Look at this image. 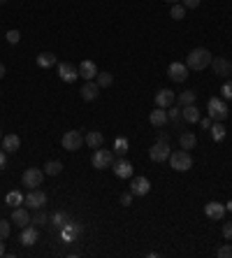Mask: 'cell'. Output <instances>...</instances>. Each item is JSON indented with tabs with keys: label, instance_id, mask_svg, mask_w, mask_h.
<instances>
[{
	"label": "cell",
	"instance_id": "cell-1",
	"mask_svg": "<svg viewBox=\"0 0 232 258\" xmlns=\"http://www.w3.org/2000/svg\"><path fill=\"white\" fill-rule=\"evenodd\" d=\"M211 58L214 56L209 54V49H204V47H195V49H190L188 58H186V65H188V70H204V68H209L211 65Z\"/></svg>",
	"mask_w": 232,
	"mask_h": 258
},
{
	"label": "cell",
	"instance_id": "cell-2",
	"mask_svg": "<svg viewBox=\"0 0 232 258\" xmlns=\"http://www.w3.org/2000/svg\"><path fill=\"white\" fill-rule=\"evenodd\" d=\"M167 161H169V165H172V170H177V172H186L193 168V156H190V151H186V149L172 151Z\"/></svg>",
	"mask_w": 232,
	"mask_h": 258
},
{
	"label": "cell",
	"instance_id": "cell-3",
	"mask_svg": "<svg viewBox=\"0 0 232 258\" xmlns=\"http://www.w3.org/2000/svg\"><path fill=\"white\" fill-rule=\"evenodd\" d=\"M207 112H209L211 121H225L228 119V105L221 98H209L207 100Z\"/></svg>",
	"mask_w": 232,
	"mask_h": 258
},
{
	"label": "cell",
	"instance_id": "cell-4",
	"mask_svg": "<svg viewBox=\"0 0 232 258\" xmlns=\"http://www.w3.org/2000/svg\"><path fill=\"white\" fill-rule=\"evenodd\" d=\"M112 163H114V151L109 149H95L93 156H91V165H93L95 170H105V168H112Z\"/></svg>",
	"mask_w": 232,
	"mask_h": 258
},
{
	"label": "cell",
	"instance_id": "cell-5",
	"mask_svg": "<svg viewBox=\"0 0 232 258\" xmlns=\"http://www.w3.org/2000/svg\"><path fill=\"white\" fill-rule=\"evenodd\" d=\"M61 144H63L65 151H77L84 144V138H82L79 130H67V133H63V138H61Z\"/></svg>",
	"mask_w": 232,
	"mask_h": 258
},
{
	"label": "cell",
	"instance_id": "cell-6",
	"mask_svg": "<svg viewBox=\"0 0 232 258\" xmlns=\"http://www.w3.org/2000/svg\"><path fill=\"white\" fill-rule=\"evenodd\" d=\"M169 154H172V147H169L167 142H160V140L149 149V156H151L153 163H165L169 158Z\"/></svg>",
	"mask_w": 232,
	"mask_h": 258
},
{
	"label": "cell",
	"instance_id": "cell-7",
	"mask_svg": "<svg viewBox=\"0 0 232 258\" xmlns=\"http://www.w3.org/2000/svg\"><path fill=\"white\" fill-rule=\"evenodd\" d=\"M42 179H44V170H40V168H28V170L23 172V177H21L23 186H28V189H37V186H42Z\"/></svg>",
	"mask_w": 232,
	"mask_h": 258
},
{
	"label": "cell",
	"instance_id": "cell-8",
	"mask_svg": "<svg viewBox=\"0 0 232 258\" xmlns=\"http://www.w3.org/2000/svg\"><path fill=\"white\" fill-rule=\"evenodd\" d=\"M23 205L31 207V209H44V205H47V193H44V191H37V189H31V193L26 195Z\"/></svg>",
	"mask_w": 232,
	"mask_h": 258
},
{
	"label": "cell",
	"instance_id": "cell-9",
	"mask_svg": "<svg viewBox=\"0 0 232 258\" xmlns=\"http://www.w3.org/2000/svg\"><path fill=\"white\" fill-rule=\"evenodd\" d=\"M58 77L63 79L65 84H74L77 79H79V70H77V65L72 63H58Z\"/></svg>",
	"mask_w": 232,
	"mask_h": 258
},
{
	"label": "cell",
	"instance_id": "cell-10",
	"mask_svg": "<svg viewBox=\"0 0 232 258\" xmlns=\"http://www.w3.org/2000/svg\"><path fill=\"white\" fill-rule=\"evenodd\" d=\"M225 212H228V207L223 203H216V200H211V203L204 205V214L209 216L211 221H223V219H225Z\"/></svg>",
	"mask_w": 232,
	"mask_h": 258
},
{
	"label": "cell",
	"instance_id": "cell-11",
	"mask_svg": "<svg viewBox=\"0 0 232 258\" xmlns=\"http://www.w3.org/2000/svg\"><path fill=\"white\" fill-rule=\"evenodd\" d=\"M40 240V230H37V226L35 224H28V226H23L21 228V235H19V242H21L23 247H33L35 242Z\"/></svg>",
	"mask_w": 232,
	"mask_h": 258
},
{
	"label": "cell",
	"instance_id": "cell-12",
	"mask_svg": "<svg viewBox=\"0 0 232 258\" xmlns=\"http://www.w3.org/2000/svg\"><path fill=\"white\" fill-rule=\"evenodd\" d=\"M167 77L172 82H186L188 79V65L186 63H169L167 68Z\"/></svg>",
	"mask_w": 232,
	"mask_h": 258
},
{
	"label": "cell",
	"instance_id": "cell-13",
	"mask_svg": "<svg viewBox=\"0 0 232 258\" xmlns=\"http://www.w3.org/2000/svg\"><path fill=\"white\" fill-rule=\"evenodd\" d=\"M112 170H114V174L118 179H130V177H133V163L126 161V158L121 156L116 163H112Z\"/></svg>",
	"mask_w": 232,
	"mask_h": 258
},
{
	"label": "cell",
	"instance_id": "cell-14",
	"mask_svg": "<svg viewBox=\"0 0 232 258\" xmlns=\"http://www.w3.org/2000/svg\"><path fill=\"white\" fill-rule=\"evenodd\" d=\"M151 191V182H149L147 177H135L133 182H130V193L142 198V195H147Z\"/></svg>",
	"mask_w": 232,
	"mask_h": 258
},
{
	"label": "cell",
	"instance_id": "cell-15",
	"mask_svg": "<svg viewBox=\"0 0 232 258\" xmlns=\"http://www.w3.org/2000/svg\"><path fill=\"white\" fill-rule=\"evenodd\" d=\"M174 100H177V96H174V91H172V88H160L158 93H156V107L167 109V107L174 105Z\"/></svg>",
	"mask_w": 232,
	"mask_h": 258
},
{
	"label": "cell",
	"instance_id": "cell-16",
	"mask_svg": "<svg viewBox=\"0 0 232 258\" xmlns=\"http://www.w3.org/2000/svg\"><path fill=\"white\" fill-rule=\"evenodd\" d=\"M77 70H79V77H82V79H86V82H93L95 77H98V65H95L93 61H88V58H86V61H82Z\"/></svg>",
	"mask_w": 232,
	"mask_h": 258
},
{
	"label": "cell",
	"instance_id": "cell-17",
	"mask_svg": "<svg viewBox=\"0 0 232 258\" xmlns=\"http://www.w3.org/2000/svg\"><path fill=\"white\" fill-rule=\"evenodd\" d=\"M211 68H214V72H216L218 77H228L232 72V63L228 61V58H223V56L211 58Z\"/></svg>",
	"mask_w": 232,
	"mask_h": 258
},
{
	"label": "cell",
	"instance_id": "cell-18",
	"mask_svg": "<svg viewBox=\"0 0 232 258\" xmlns=\"http://www.w3.org/2000/svg\"><path fill=\"white\" fill-rule=\"evenodd\" d=\"M149 121H151V126H156V128H163V126H167V123H169L167 109L156 107L153 112H151V114H149Z\"/></svg>",
	"mask_w": 232,
	"mask_h": 258
},
{
	"label": "cell",
	"instance_id": "cell-19",
	"mask_svg": "<svg viewBox=\"0 0 232 258\" xmlns=\"http://www.w3.org/2000/svg\"><path fill=\"white\" fill-rule=\"evenodd\" d=\"M0 144H2V149L7 151V154H14V151H19V147H21V138L10 133V135L0 138Z\"/></svg>",
	"mask_w": 232,
	"mask_h": 258
},
{
	"label": "cell",
	"instance_id": "cell-20",
	"mask_svg": "<svg viewBox=\"0 0 232 258\" xmlns=\"http://www.w3.org/2000/svg\"><path fill=\"white\" fill-rule=\"evenodd\" d=\"M79 93H82V98H84L86 103H93L95 98L100 96V86H98V82H86Z\"/></svg>",
	"mask_w": 232,
	"mask_h": 258
},
{
	"label": "cell",
	"instance_id": "cell-21",
	"mask_svg": "<svg viewBox=\"0 0 232 258\" xmlns=\"http://www.w3.org/2000/svg\"><path fill=\"white\" fill-rule=\"evenodd\" d=\"M12 224H17L19 228L28 226V224H31V214H28V209H26V207H14V212H12Z\"/></svg>",
	"mask_w": 232,
	"mask_h": 258
},
{
	"label": "cell",
	"instance_id": "cell-22",
	"mask_svg": "<svg viewBox=\"0 0 232 258\" xmlns=\"http://www.w3.org/2000/svg\"><path fill=\"white\" fill-rule=\"evenodd\" d=\"M35 63H37V68L47 70V68H53V65H58V61H56V54H51V52H42V54H37Z\"/></svg>",
	"mask_w": 232,
	"mask_h": 258
},
{
	"label": "cell",
	"instance_id": "cell-23",
	"mask_svg": "<svg viewBox=\"0 0 232 258\" xmlns=\"http://www.w3.org/2000/svg\"><path fill=\"white\" fill-rule=\"evenodd\" d=\"M181 119L183 121H188V123H198L200 121V109L195 107V105H186V107H181Z\"/></svg>",
	"mask_w": 232,
	"mask_h": 258
},
{
	"label": "cell",
	"instance_id": "cell-24",
	"mask_svg": "<svg viewBox=\"0 0 232 258\" xmlns=\"http://www.w3.org/2000/svg\"><path fill=\"white\" fill-rule=\"evenodd\" d=\"M102 142H105V135H102V133H98V130H91V133L84 138V144H88L91 149H100V147H102Z\"/></svg>",
	"mask_w": 232,
	"mask_h": 258
},
{
	"label": "cell",
	"instance_id": "cell-25",
	"mask_svg": "<svg viewBox=\"0 0 232 258\" xmlns=\"http://www.w3.org/2000/svg\"><path fill=\"white\" fill-rule=\"evenodd\" d=\"M179 144L181 149H195L198 147V138H195V133H190V130H186V133H181L179 135Z\"/></svg>",
	"mask_w": 232,
	"mask_h": 258
},
{
	"label": "cell",
	"instance_id": "cell-26",
	"mask_svg": "<svg viewBox=\"0 0 232 258\" xmlns=\"http://www.w3.org/2000/svg\"><path fill=\"white\" fill-rule=\"evenodd\" d=\"M209 133H211V140H214V142H223V140H225V126H223V121H214V123H211V128H209Z\"/></svg>",
	"mask_w": 232,
	"mask_h": 258
},
{
	"label": "cell",
	"instance_id": "cell-27",
	"mask_svg": "<svg viewBox=\"0 0 232 258\" xmlns=\"http://www.w3.org/2000/svg\"><path fill=\"white\" fill-rule=\"evenodd\" d=\"M23 193L21 191H10V193L5 195V205H10V207H21L23 205Z\"/></svg>",
	"mask_w": 232,
	"mask_h": 258
},
{
	"label": "cell",
	"instance_id": "cell-28",
	"mask_svg": "<svg viewBox=\"0 0 232 258\" xmlns=\"http://www.w3.org/2000/svg\"><path fill=\"white\" fill-rule=\"evenodd\" d=\"M177 100H179L181 107H186V105H195L198 93H195V91H183V93H179V96H177Z\"/></svg>",
	"mask_w": 232,
	"mask_h": 258
},
{
	"label": "cell",
	"instance_id": "cell-29",
	"mask_svg": "<svg viewBox=\"0 0 232 258\" xmlns=\"http://www.w3.org/2000/svg\"><path fill=\"white\" fill-rule=\"evenodd\" d=\"M61 172H63V163H61V161L44 163V174H49V177H56V174H61Z\"/></svg>",
	"mask_w": 232,
	"mask_h": 258
},
{
	"label": "cell",
	"instance_id": "cell-30",
	"mask_svg": "<svg viewBox=\"0 0 232 258\" xmlns=\"http://www.w3.org/2000/svg\"><path fill=\"white\" fill-rule=\"evenodd\" d=\"M128 149H130V142L126 138H116L114 140V154L116 156H126Z\"/></svg>",
	"mask_w": 232,
	"mask_h": 258
},
{
	"label": "cell",
	"instance_id": "cell-31",
	"mask_svg": "<svg viewBox=\"0 0 232 258\" xmlns=\"http://www.w3.org/2000/svg\"><path fill=\"white\" fill-rule=\"evenodd\" d=\"M169 17H172L174 21H181V19L186 17V7H183L181 2H174V5L169 7Z\"/></svg>",
	"mask_w": 232,
	"mask_h": 258
},
{
	"label": "cell",
	"instance_id": "cell-32",
	"mask_svg": "<svg viewBox=\"0 0 232 258\" xmlns=\"http://www.w3.org/2000/svg\"><path fill=\"white\" fill-rule=\"evenodd\" d=\"M95 79H98V86H100V88H107V86H112V82H114V77L109 75V72H98Z\"/></svg>",
	"mask_w": 232,
	"mask_h": 258
},
{
	"label": "cell",
	"instance_id": "cell-33",
	"mask_svg": "<svg viewBox=\"0 0 232 258\" xmlns=\"http://www.w3.org/2000/svg\"><path fill=\"white\" fill-rule=\"evenodd\" d=\"M31 224H35V226H44V224H47V214H44V209H37V212L31 216Z\"/></svg>",
	"mask_w": 232,
	"mask_h": 258
},
{
	"label": "cell",
	"instance_id": "cell-34",
	"mask_svg": "<svg viewBox=\"0 0 232 258\" xmlns=\"http://www.w3.org/2000/svg\"><path fill=\"white\" fill-rule=\"evenodd\" d=\"M10 233H12V224L5 221V219H0V240H7Z\"/></svg>",
	"mask_w": 232,
	"mask_h": 258
},
{
	"label": "cell",
	"instance_id": "cell-35",
	"mask_svg": "<svg viewBox=\"0 0 232 258\" xmlns=\"http://www.w3.org/2000/svg\"><path fill=\"white\" fill-rule=\"evenodd\" d=\"M5 40H7L10 44H19V40H21V33H19V31H7Z\"/></svg>",
	"mask_w": 232,
	"mask_h": 258
},
{
	"label": "cell",
	"instance_id": "cell-36",
	"mask_svg": "<svg viewBox=\"0 0 232 258\" xmlns=\"http://www.w3.org/2000/svg\"><path fill=\"white\" fill-rule=\"evenodd\" d=\"M221 96L225 98V100H232V79L221 86Z\"/></svg>",
	"mask_w": 232,
	"mask_h": 258
},
{
	"label": "cell",
	"instance_id": "cell-37",
	"mask_svg": "<svg viewBox=\"0 0 232 258\" xmlns=\"http://www.w3.org/2000/svg\"><path fill=\"white\" fill-rule=\"evenodd\" d=\"M216 256H218V258H232V247H230V244L221 247L218 251H216Z\"/></svg>",
	"mask_w": 232,
	"mask_h": 258
},
{
	"label": "cell",
	"instance_id": "cell-38",
	"mask_svg": "<svg viewBox=\"0 0 232 258\" xmlns=\"http://www.w3.org/2000/svg\"><path fill=\"white\" fill-rule=\"evenodd\" d=\"M167 117L172 119V121H174V123H179V121H181V109L172 107V109H169V112H167Z\"/></svg>",
	"mask_w": 232,
	"mask_h": 258
},
{
	"label": "cell",
	"instance_id": "cell-39",
	"mask_svg": "<svg viewBox=\"0 0 232 258\" xmlns=\"http://www.w3.org/2000/svg\"><path fill=\"white\" fill-rule=\"evenodd\" d=\"M223 237H225V240H232V221L223 224Z\"/></svg>",
	"mask_w": 232,
	"mask_h": 258
},
{
	"label": "cell",
	"instance_id": "cell-40",
	"mask_svg": "<svg viewBox=\"0 0 232 258\" xmlns=\"http://www.w3.org/2000/svg\"><path fill=\"white\" fill-rule=\"evenodd\" d=\"M181 5H183L186 10H195V7L200 5V0H181Z\"/></svg>",
	"mask_w": 232,
	"mask_h": 258
},
{
	"label": "cell",
	"instance_id": "cell-41",
	"mask_svg": "<svg viewBox=\"0 0 232 258\" xmlns=\"http://www.w3.org/2000/svg\"><path fill=\"white\" fill-rule=\"evenodd\" d=\"M133 198H135L133 193H123L121 195V205H123V207H130V205H133Z\"/></svg>",
	"mask_w": 232,
	"mask_h": 258
},
{
	"label": "cell",
	"instance_id": "cell-42",
	"mask_svg": "<svg viewBox=\"0 0 232 258\" xmlns=\"http://www.w3.org/2000/svg\"><path fill=\"white\" fill-rule=\"evenodd\" d=\"M65 221H67V216H65V214H61V212H58V214L53 216V224H56V226H63Z\"/></svg>",
	"mask_w": 232,
	"mask_h": 258
},
{
	"label": "cell",
	"instance_id": "cell-43",
	"mask_svg": "<svg viewBox=\"0 0 232 258\" xmlns=\"http://www.w3.org/2000/svg\"><path fill=\"white\" fill-rule=\"evenodd\" d=\"M5 154H7V151L0 149V170H5V168H7V156H5Z\"/></svg>",
	"mask_w": 232,
	"mask_h": 258
},
{
	"label": "cell",
	"instance_id": "cell-44",
	"mask_svg": "<svg viewBox=\"0 0 232 258\" xmlns=\"http://www.w3.org/2000/svg\"><path fill=\"white\" fill-rule=\"evenodd\" d=\"M200 123H202V128H204V130L211 128V119H200Z\"/></svg>",
	"mask_w": 232,
	"mask_h": 258
},
{
	"label": "cell",
	"instance_id": "cell-45",
	"mask_svg": "<svg viewBox=\"0 0 232 258\" xmlns=\"http://www.w3.org/2000/svg\"><path fill=\"white\" fill-rule=\"evenodd\" d=\"M7 75V68H5V63H0V79Z\"/></svg>",
	"mask_w": 232,
	"mask_h": 258
},
{
	"label": "cell",
	"instance_id": "cell-46",
	"mask_svg": "<svg viewBox=\"0 0 232 258\" xmlns=\"http://www.w3.org/2000/svg\"><path fill=\"white\" fill-rule=\"evenodd\" d=\"M5 256V240H0V258Z\"/></svg>",
	"mask_w": 232,
	"mask_h": 258
},
{
	"label": "cell",
	"instance_id": "cell-47",
	"mask_svg": "<svg viewBox=\"0 0 232 258\" xmlns=\"http://www.w3.org/2000/svg\"><path fill=\"white\" fill-rule=\"evenodd\" d=\"M165 2H169V5H174V2H181V0H165Z\"/></svg>",
	"mask_w": 232,
	"mask_h": 258
},
{
	"label": "cell",
	"instance_id": "cell-48",
	"mask_svg": "<svg viewBox=\"0 0 232 258\" xmlns=\"http://www.w3.org/2000/svg\"><path fill=\"white\" fill-rule=\"evenodd\" d=\"M2 2H7V0H0V5H2Z\"/></svg>",
	"mask_w": 232,
	"mask_h": 258
}]
</instances>
